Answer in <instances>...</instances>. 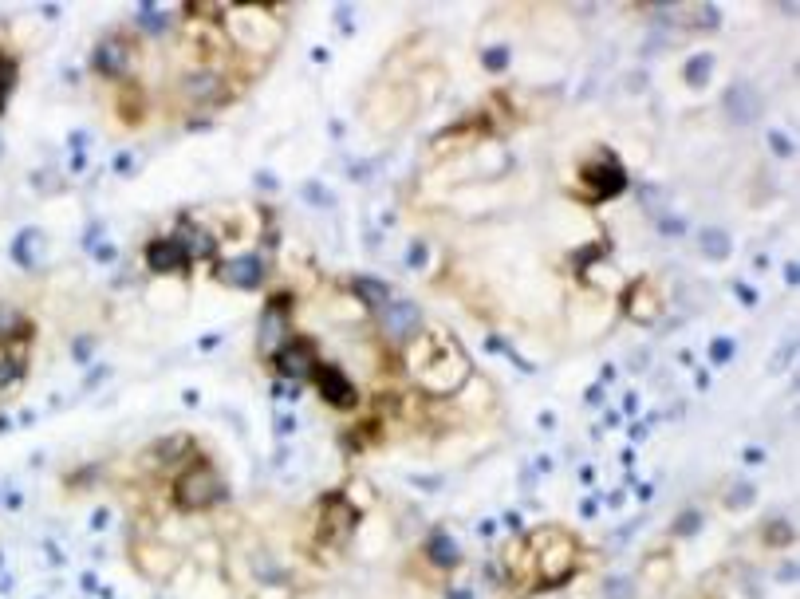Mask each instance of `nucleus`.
Segmentation results:
<instances>
[{
    "label": "nucleus",
    "instance_id": "1",
    "mask_svg": "<svg viewBox=\"0 0 800 599\" xmlns=\"http://www.w3.org/2000/svg\"><path fill=\"white\" fill-rule=\"evenodd\" d=\"M406 367L414 383L430 395H454L469 379V355L458 347V339L442 328H426L410 339Z\"/></svg>",
    "mask_w": 800,
    "mask_h": 599
},
{
    "label": "nucleus",
    "instance_id": "2",
    "mask_svg": "<svg viewBox=\"0 0 800 599\" xmlns=\"http://www.w3.org/2000/svg\"><path fill=\"white\" fill-rule=\"evenodd\" d=\"M529 552H533V580L536 588H560L572 580L576 572V540L564 536L560 529L529 536Z\"/></svg>",
    "mask_w": 800,
    "mask_h": 599
},
{
    "label": "nucleus",
    "instance_id": "3",
    "mask_svg": "<svg viewBox=\"0 0 800 599\" xmlns=\"http://www.w3.org/2000/svg\"><path fill=\"white\" fill-rule=\"evenodd\" d=\"M225 24H229V36L237 40V48H245L253 56H268L280 44V20L268 8H229Z\"/></svg>",
    "mask_w": 800,
    "mask_h": 599
},
{
    "label": "nucleus",
    "instance_id": "4",
    "mask_svg": "<svg viewBox=\"0 0 800 599\" xmlns=\"http://www.w3.org/2000/svg\"><path fill=\"white\" fill-rule=\"evenodd\" d=\"M221 497H225V481H221V473L209 466V462L186 466L178 473V481H174V501H178V509H186V513L213 509Z\"/></svg>",
    "mask_w": 800,
    "mask_h": 599
},
{
    "label": "nucleus",
    "instance_id": "5",
    "mask_svg": "<svg viewBox=\"0 0 800 599\" xmlns=\"http://www.w3.org/2000/svg\"><path fill=\"white\" fill-rule=\"evenodd\" d=\"M576 182H580L584 198L603 201V198H615V194L627 186V174H623V166L615 162V154H596V158H588V162L580 166Z\"/></svg>",
    "mask_w": 800,
    "mask_h": 599
},
{
    "label": "nucleus",
    "instance_id": "6",
    "mask_svg": "<svg viewBox=\"0 0 800 599\" xmlns=\"http://www.w3.org/2000/svg\"><path fill=\"white\" fill-rule=\"evenodd\" d=\"M272 359H276L280 375H284V379H296V383H312L316 371H320V355H316V347H312L308 339H288Z\"/></svg>",
    "mask_w": 800,
    "mask_h": 599
},
{
    "label": "nucleus",
    "instance_id": "7",
    "mask_svg": "<svg viewBox=\"0 0 800 599\" xmlns=\"http://www.w3.org/2000/svg\"><path fill=\"white\" fill-rule=\"evenodd\" d=\"M379 328L391 343H410L422 332V312L410 300H391V304L379 308Z\"/></svg>",
    "mask_w": 800,
    "mask_h": 599
},
{
    "label": "nucleus",
    "instance_id": "8",
    "mask_svg": "<svg viewBox=\"0 0 800 599\" xmlns=\"http://www.w3.org/2000/svg\"><path fill=\"white\" fill-rule=\"evenodd\" d=\"M292 304L284 300V296H276V300H268L265 312H261V328H257V343H261V351L265 355H276L284 343H288V324H292Z\"/></svg>",
    "mask_w": 800,
    "mask_h": 599
},
{
    "label": "nucleus",
    "instance_id": "9",
    "mask_svg": "<svg viewBox=\"0 0 800 599\" xmlns=\"http://www.w3.org/2000/svg\"><path fill=\"white\" fill-rule=\"evenodd\" d=\"M265 272L268 268L261 253H241V257H229L225 265H217V280H225L229 288H261Z\"/></svg>",
    "mask_w": 800,
    "mask_h": 599
},
{
    "label": "nucleus",
    "instance_id": "10",
    "mask_svg": "<svg viewBox=\"0 0 800 599\" xmlns=\"http://www.w3.org/2000/svg\"><path fill=\"white\" fill-rule=\"evenodd\" d=\"M95 67H99L103 75H127L134 67V44L127 36H119V32L103 36L99 48H95Z\"/></svg>",
    "mask_w": 800,
    "mask_h": 599
},
{
    "label": "nucleus",
    "instance_id": "11",
    "mask_svg": "<svg viewBox=\"0 0 800 599\" xmlns=\"http://www.w3.org/2000/svg\"><path fill=\"white\" fill-rule=\"evenodd\" d=\"M312 383L320 387V399L328 402V406H335V410H351L355 406V387H351V379L339 367H320Z\"/></svg>",
    "mask_w": 800,
    "mask_h": 599
},
{
    "label": "nucleus",
    "instance_id": "12",
    "mask_svg": "<svg viewBox=\"0 0 800 599\" xmlns=\"http://www.w3.org/2000/svg\"><path fill=\"white\" fill-rule=\"evenodd\" d=\"M351 529H355V509L347 501H328L320 509V536L328 544H347L351 540Z\"/></svg>",
    "mask_w": 800,
    "mask_h": 599
},
{
    "label": "nucleus",
    "instance_id": "13",
    "mask_svg": "<svg viewBox=\"0 0 800 599\" xmlns=\"http://www.w3.org/2000/svg\"><path fill=\"white\" fill-rule=\"evenodd\" d=\"M174 245H178L186 257H209V253L217 249L213 233H209L201 221H182V225H178V233H174Z\"/></svg>",
    "mask_w": 800,
    "mask_h": 599
},
{
    "label": "nucleus",
    "instance_id": "14",
    "mask_svg": "<svg viewBox=\"0 0 800 599\" xmlns=\"http://www.w3.org/2000/svg\"><path fill=\"white\" fill-rule=\"evenodd\" d=\"M146 261L154 272H162V276H170V272H182V268L190 265V257L174 245V237H166V241H150V249H146Z\"/></svg>",
    "mask_w": 800,
    "mask_h": 599
},
{
    "label": "nucleus",
    "instance_id": "15",
    "mask_svg": "<svg viewBox=\"0 0 800 599\" xmlns=\"http://www.w3.org/2000/svg\"><path fill=\"white\" fill-rule=\"evenodd\" d=\"M627 312L635 316V320H655L659 316V292L647 284V280H639L635 288H631V296H627Z\"/></svg>",
    "mask_w": 800,
    "mask_h": 599
},
{
    "label": "nucleus",
    "instance_id": "16",
    "mask_svg": "<svg viewBox=\"0 0 800 599\" xmlns=\"http://www.w3.org/2000/svg\"><path fill=\"white\" fill-rule=\"evenodd\" d=\"M182 95H186L190 103H205V99L221 95V79H217L213 71H198V75H186V79H182Z\"/></svg>",
    "mask_w": 800,
    "mask_h": 599
},
{
    "label": "nucleus",
    "instance_id": "17",
    "mask_svg": "<svg viewBox=\"0 0 800 599\" xmlns=\"http://www.w3.org/2000/svg\"><path fill=\"white\" fill-rule=\"evenodd\" d=\"M430 556H434L442 568L458 564V544L450 540V533H434V536H430Z\"/></svg>",
    "mask_w": 800,
    "mask_h": 599
},
{
    "label": "nucleus",
    "instance_id": "18",
    "mask_svg": "<svg viewBox=\"0 0 800 599\" xmlns=\"http://www.w3.org/2000/svg\"><path fill=\"white\" fill-rule=\"evenodd\" d=\"M643 580H647L651 588H663V584H670V560H663V556H651V560H647V568H643Z\"/></svg>",
    "mask_w": 800,
    "mask_h": 599
},
{
    "label": "nucleus",
    "instance_id": "19",
    "mask_svg": "<svg viewBox=\"0 0 800 599\" xmlns=\"http://www.w3.org/2000/svg\"><path fill=\"white\" fill-rule=\"evenodd\" d=\"M12 83H16V64H12L8 56H0V111H4V103H8Z\"/></svg>",
    "mask_w": 800,
    "mask_h": 599
},
{
    "label": "nucleus",
    "instance_id": "20",
    "mask_svg": "<svg viewBox=\"0 0 800 599\" xmlns=\"http://www.w3.org/2000/svg\"><path fill=\"white\" fill-rule=\"evenodd\" d=\"M603 592H607V599H631V592H635V588H631V580H607V588H603Z\"/></svg>",
    "mask_w": 800,
    "mask_h": 599
},
{
    "label": "nucleus",
    "instance_id": "21",
    "mask_svg": "<svg viewBox=\"0 0 800 599\" xmlns=\"http://www.w3.org/2000/svg\"><path fill=\"white\" fill-rule=\"evenodd\" d=\"M16 328H20V316H16L8 304H0V339L8 332H16Z\"/></svg>",
    "mask_w": 800,
    "mask_h": 599
},
{
    "label": "nucleus",
    "instance_id": "22",
    "mask_svg": "<svg viewBox=\"0 0 800 599\" xmlns=\"http://www.w3.org/2000/svg\"><path fill=\"white\" fill-rule=\"evenodd\" d=\"M702 241L710 245V257H722V253H726V237H718V233H702Z\"/></svg>",
    "mask_w": 800,
    "mask_h": 599
}]
</instances>
